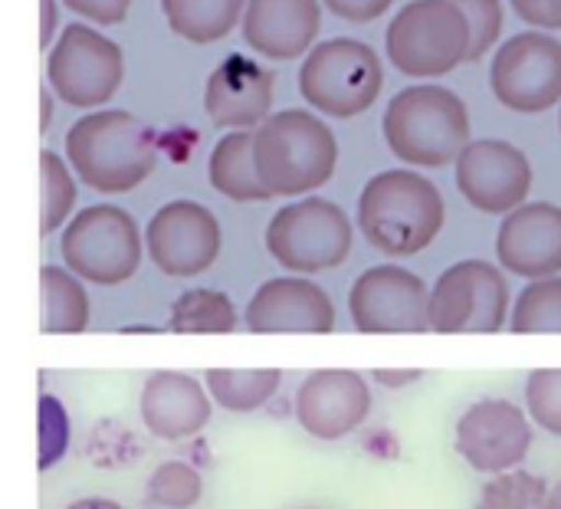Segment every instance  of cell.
I'll list each match as a JSON object with an SVG mask.
<instances>
[{"mask_svg":"<svg viewBox=\"0 0 561 509\" xmlns=\"http://www.w3.org/2000/svg\"><path fill=\"white\" fill-rule=\"evenodd\" d=\"M207 385H201L194 375L184 372H154L148 375L141 398H138V415L158 441H184L194 438L207 428L214 405H210Z\"/></svg>","mask_w":561,"mask_h":509,"instance_id":"cell-20","label":"cell"},{"mask_svg":"<svg viewBox=\"0 0 561 509\" xmlns=\"http://www.w3.org/2000/svg\"><path fill=\"white\" fill-rule=\"evenodd\" d=\"M381 82V59L362 39H325L306 56L299 69L302 99L332 118H352L371 109Z\"/></svg>","mask_w":561,"mask_h":509,"instance_id":"cell-7","label":"cell"},{"mask_svg":"<svg viewBox=\"0 0 561 509\" xmlns=\"http://www.w3.org/2000/svg\"><path fill=\"white\" fill-rule=\"evenodd\" d=\"M89 326V293L66 267L39 270V329L46 336H79Z\"/></svg>","mask_w":561,"mask_h":509,"instance_id":"cell-23","label":"cell"},{"mask_svg":"<svg viewBox=\"0 0 561 509\" xmlns=\"http://www.w3.org/2000/svg\"><path fill=\"white\" fill-rule=\"evenodd\" d=\"M454 444L473 471L500 477L519 471V464L529 457L533 425L519 405L506 398H483L460 415Z\"/></svg>","mask_w":561,"mask_h":509,"instance_id":"cell-14","label":"cell"},{"mask_svg":"<svg viewBox=\"0 0 561 509\" xmlns=\"http://www.w3.org/2000/svg\"><path fill=\"white\" fill-rule=\"evenodd\" d=\"M457 188L483 214H513L529 204L533 165L513 142L477 138L457 158Z\"/></svg>","mask_w":561,"mask_h":509,"instance_id":"cell-15","label":"cell"},{"mask_svg":"<svg viewBox=\"0 0 561 509\" xmlns=\"http://www.w3.org/2000/svg\"><path fill=\"white\" fill-rule=\"evenodd\" d=\"M493 95L513 112H546L561 99V43L529 30L500 46L490 66Z\"/></svg>","mask_w":561,"mask_h":509,"instance_id":"cell-12","label":"cell"},{"mask_svg":"<svg viewBox=\"0 0 561 509\" xmlns=\"http://www.w3.org/2000/svg\"><path fill=\"white\" fill-rule=\"evenodd\" d=\"M56 0H39V46H49L53 39V26H56Z\"/></svg>","mask_w":561,"mask_h":509,"instance_id":"cell-37","label":"cell"},{"mask_svg":"<svg viewBox=\"0 0 561 509\" xmlns=\"http://www.w3.org/2000/svg\"><path fill=\"white\" fill-rule=\"evenodd\" d=\"M417 378H421L417 369H404V372L378 369V372H375V382H381V385H388V388H404V385H411V382H417Z\"/></svg>","mask_w":561,"mask_h":509,"instance_id":"cell-38","label":"cell"},{"mask_svg":"<svg viewBox=\"0 0 561 509\" xmlns=\"http://www.w3.org/2000/svg\"><path fill=\"white\" fill-rule=\"evenodd\" d=\"M385 142L394 158L414 168L457 165L470 145V112L444 86H408L385 109Z\"/></svg>","mask_w":561,"mask_h":509,"instance_id":"cell-4","label":"cell"},{"mask_svg":"<svg viewBox=\"0 0 561 509\" xmlns=\"http://www.w3.org/2000/svg\"><path fill=\"white\" fill-rule=\"evenodd\" d=\"M526 411L542 431L561 438V369H536L529 375Z\"/></svg>","mask_w":561,"mask_h":509,"instance_id":"cell-32","label":"cell"},{"mask_svg":"<svg viewBox=\"0 0 561 509\" xmlns=\"http://www.w3.org/2000/svg\"><path fill=\"white\" fill-rule=\"evenodd\" d=\"M283 372L279 369H210L204 385L210 398L233 415L260 411L279 392Z\"/></svg>","mask_w":561,"mask_h":509,"instance_id":"cell-26","label":"cell"},{"mask_svg":"<svg viewBox=\"0 0 561 509\" xmlns=\"http://www.w3.org/2000/svg\"><path fill=\"white\" fill-rule=\"evenodd\" d=\"M253 158L273 197H296L322 188L335 174L339 142L312 112L286 109L253 132Z\"/></svg>","mask_w":561,"mask_h":509,"instance_id":"cell-3","label":"cell"},{"mask_svg":"<svg viewBox=\"0 0 561 509\" xmlns=\"http://www.w3.org/2000/svg\"><path fill=\"white\" fill-rule=\"evenodd\" d=\"M322 23L316 0H250L243 13V39L270 59L302 56Z\"/></svg>","mask_w":561,"mask_h":509,"instance_id":"cell-21","label":"cell"},{"mask_svg":"<svg viewBox=\"0 0 561 509\" xmlns=\"http://www.w3.org/2000/svg\"><path fill=\"white\" fill-rule=\"evenodd\" d=\"M39 105H43V112H39V132H46L49 128V115H53V102H49V89L46 86L39 92Z\"/></svg>","mask_w":561,"mask_h":509,"instance_id":"cell-40","label":"cell"},{"mask_svg":"<svg viewBox=\"0 0 561 509\" xmlns=\"http://www.w3.org/2000/svg\"><path fill=\"white\" fill-rule=\"evenodd\" d=\"M250 0H161L168 26L191 43L224 39L243 20Z\"/></svg>","mask_w":561,"mask_h":509,"instance_id":"cell-24","label":"cell"},{"mask_svg":"<svg viewBox=\"0 0 561 509\" xmlns=\"http://www.w3.org/2000/svg\"><path fill=\"white\" fill-rule=\"evenodd\" d=\"M62 3L69 10H76L79 16L105 23V26L122 23L128 16V7H131V0H62Z\"/></svg>","mask_w":561,"mask_h":509,"instance_id":"cell-34","label":"cell"},{"mask_svg":"<svg viewBox=\"0 0 561 509\" xmlns=\"http://www.w3.org/2000/svg\"><path fill=\"white\" fill-rule=\"evenodd\" d=\"M348 316L355 329L368 336L434 332L427 283L417 273L394 267V263L371 267L352 283Z\"/></svg>","mask_w":561,"mask_h":509,"instance_id":"cell-11","label":"cell"},{"mask_svg":"<svg viewBox=\"0 0 561 509\" xmlns=\"http://www.w3.org/2000/svg\"><path fill=\"white\" fill-rule=\"evenodd\" d=\"M145 250L164 276H201L220 257V224L197 201H168L145 227Z\"/></svg>","mask_w":561,"mask_h":509,"instance_id":"cell-13","label":"cell"},{"mask_svg":"<svg viewBox=\"0 0 561 509\" xmlns=\"http://www.w3.org/2000/svg\"><path fill=\"white\" fill-rule=\"evenodd\" d=\"M243 326L256 336H325L335 329V306L306 276H273L250 296Z\"/></svg>","mask_w":561,"mask_h":509,"instance_id":"cell-16","label":"cell"},{"mask_svg":"<svg viewBox=\"0 0 561 509\" xmlns=\"http://www.w3.org/2000/svg\"><path fill=\"white\" fill-rule=\"evenodd\" d=\"M447 204L434 181L411 168L375 174L358 197V227L385 257H414L444 230Z\"/></svg>","mask_w":561,"mask_h":509,"instance_id":"cell-1","label":"cell"},{"mask_svg":"<svg viewBox=\"0 0 561 509\" xmlns=\"http://www.w3.org/2000/svg\"><path fill=\"white\" fill-rule=\"evenodd\" d=\"M240 326L237 306L220 290H187L171 303L168 329L181 336H230Z\"/></svg>","mask_w":561,"mask_h":509,"instance_id":"cell-25","label":"cell"},{"mask_svg":"<svg viewBox=\"0 0 561 509\" xmlns=\"http://www.w3.org/2000/svg\"><path fill=\"white\" fill-rule=\"evenodd\" d=\"M516 13L539 30H561V0H513Z\"/></svg>","mask_w":561,"mask_h":509,"instance_id":"cell-35","label":"cell"},{"mask_svg":"<svg viewBox=\"0 0 561 509\" xmlns=\"http://www.w3.org/2000/svg\"><path fill=\"white\" fill-rule=\"evenodd\" d=\"M141 250L145 237L135 217L115 204H92L79 211L59 240L66 270L95 286L128 283L141 267Z\"/></svg>","mask_w":561,"mask_h":509,"instance_id":"cell-6","label":"cell"},{"mask_svg":"<svg viewBox=\"0 0 561 509\" xmlns=\"http://www.w3.org/2000/svg\"><path fill=\"white\" fill-rule=\"evenodd\" d=\"M559 125H561V118H559Z\"/></svg>","mask_w":561,"mask_h":509,"instance_id":"cell-42","label":"cell"},{"mask_svg":"<svg viewBox=\"0 0 561 509\" xmlns=\"http://www.w3.org/2000/svg\"><path fill=\"white\" fill-rule=\"evenodd\" d=\"M296 421L316 441H342L371 415V388L352 369H319L296 392Z\"/></svg>","mask_w":561,"mask_h":509,"instance_id":"cell-17","label":"cell"},{"mask_svg":"<svg viewBox=\"0 0 561 509\" xmlns=\"http://www.w3.org/2000/svg\"><path fill=\"white\" fill-rule=\"evenodd\" d=\"M510 283L490 260H460L447 267L431 286V329L457 332H500L510 326Z\"/></svg>","mask_w":561,"mask_h":509,"instance_id":"cell-9","label":"cell"},{"mask_svg":"<svg viewBox=\"0 0 561 509\" xmlns=\"http://www.w3.org/2000/svg\"><path fill=\"white\" fill-rule=\"evenodd\" d=\"M552 509H561V480L552 487Z\"/></svg>","mask_w":561,"mask_h":509,"instance_id":"cell-41","label":"cell"},{"mask_svg":"<svg viewBox=\"0 0 561 509\" xmlns=\"http://www.w3.org/2000/svg\"><path fill=\"white\" fill-rule=\"evenodd\" d=\"M352 234V220L335 201L302 197L273 214L266 250L289 273H322L345 263Z\"/></svg>","mask_w":561,"mask_h":509,"instance_id":"cell-8","label":"cell"},{"mask_svg":"<svg viewBox=\"0 0 561 509\" xmlns=\"http://www.w3.org/2000/svg\"><path fill=\"white\" fill-rule=\"evenodd\" d=\"M273 72L250 56H227L204 86V112L217 128L256 132L270 118Z\"/></svg>","mask_w":561,"mask_h":509,"instance_id":"cell-18","label":"cell"},{"mask_svg":"<svg viewBox=\"0 0 561 509\" xmlns=\"http://www.w3.org/2000/svg\"><path fill=\"white\" fill-rule=\"evenodd\" d=\"M66 158L76 178L99 194L138 188L158 165L151 128L122 109L89 112L66 132Z\"/></svg>","mask_w":561,"mask_h":509,"instance_id":"cell-2","label":"cell"},{"mask_svg":"<svg viewBox=\"0 0 561 509\" xmlns=\"http://www.w3.org/2000/svg\"><path fill=\"white\" fill-rule=\"evenodd\" d=\"M36 411H39V451H36V467L39 471H49L62 461L66 448H69V438H72V428H69V411L62 408L59 398L53 395H39L36 401Z\"/></svg>","mask_w":561,"mask_h":509,"instance_id":"cell-31","label":"cell"},{"mask_svg":"<svg viewBox=\"0 0 561 509\" xmlns=\"http://www.w3.org/2000/svg\"><path fill=\"white\" fill-rule=\"evenodd\" d=\"M204 494V480L197 467L187 461H164L145 484V500L148 507L158 509H191L197 507Z\"/></svg>","mask_w":561,"mask_h":509,"instance_id":"cell-30","label":"cell"},{"mask_svg":"<svg viewBox=\"0 0 561 509\" xmlns=\"http://www.w3.org/2000/svg\"><path fill=\"white\" fill-rule=\"evenodd\" d=\"M207 178H210L214 191H220L224 197H230L237 204H256V201L273 197L256 171L253 132H227L210 151Z\"/></svg>","mask_w":561,"mask_h":509,"instance_id":"cell-22","label":"cell"},{"mask_svg":"<svg viewBox=\"0 0 561 509\" xmlns=\"http://www.w3.org/2000/svg\"><path fill=\"white\" fill-rule=\"evenodd\" d=\"M480 509H552V487L529 471H510L483 484Z\"/></svg>","mask_w":561,"mask_h":509,"instance_id":"cell-29","label":"cell"},{"mask_svg":"<svg viewBox=\"0 0 561 509\" xmlns=\"http://www.w3.org/2000/svg\"><path fill=\"white\" fill-rule=\"evenodd\" d=\"M66 509H125V507H122V504H115V500H108V497H82V500L69 504Z\"/></svg>","mask_w":561,"mask_h":509,"instance_id":"cell-39","label":"cell"},{"mask_svg":"<svg viewBox=\"0 0 561 509\" xmlns=\"http://www.w3.org/2000/svg\"><path fill=\"white\" fill-rule=\"evenodd\" d=\"M122 72L125 63L118 43L82 23H69L46 59V79L53 92L76 109H95L108 102L122 82Z\"/></svg>","mask_w":561,"mask_h":509,"instance_id":"cell-10","label":"cell"},{"mask_svg":"<svg viewBox=\"0 0 561 509\" xmlns=\"http://www.w3.org/2000/svg\"><path fill=\"white\" fill-rule=\"evenodd\" d=\"M460 7V13L467 16V26H470V53L467 59H480L496 39H500V30H503V3L500 0H450Z\"/></svg>","mask_w":561,"mask_h":509,"instance_id":"cell-33","label":"cell"},{"mask_svg":"<svg viewBox=\"0 0 561 509\" xmlns=\"http://www.w3.org/2000/svg\"><path fill=\"white\" fill-rule=\"evenodd\" d=\"M496 257L500 267L526 276V280H549L561 273V207L549 201L523 204L519 211L506 214L496 234Z\"/></svg>","mask_w":561,"mask_h":509,"instance_id":"cell-19","label":"cell"},{"mask_svg":"<svg viewBox=\"0 0 561 509\" xmlns=\"http://www.w3.org/2000/svg\"><path fill=\"white\" fill-rule=\"evenodd\" d=\"M510 329L516 336H561V276L533 280L516 296Z\"/></svg>","mask_w":561,"mask_h":509,"instance_id":"cell-27","label":"cell"},{"mask_svg":"<svg viewBox=\"0 0 561 509\" xmlns=\"http://www.w3.org/2000/svg\"><path fill=\"white\" fill-rule=\"evenodd\" d=\"M385 49L398 72L437 79L467 59L470 26L450 0H414L394 13L385 33Z\"/></svg>","mask_w":561,"mask_h":509,"instance_id":"cell-5","label":"cell"},{"mask_svg":"<svg viewBox=\"0 0 561 509\" xmlns=\"http://www.w3.org/2000/svg\"><path fill=\"white\" fill-rule=\"evenodd\" d=\"M335 16L342 20H352V23H365V20H375L381 16L394 0H322Z\"/></svg>","mask_w":561,"mask_h":509,"instance_id":"cell-36","label":"cell"},{"mask_svg":"<svg viewBox=\"0 0 561 509\" xmlns=\"http://www.w3.org/2000/svg\"><path fill=\"white\" fill-rule=\"evenodd\" d=\"M72 174L76 171H69V165L56 151L49 148L39 151V234L43 237L59 230L72 214V204H76Z\"/></svg>","mask_w":561,"mask_h":509,"instance_id":"cell-28","label":"cell"}]
</instances>
